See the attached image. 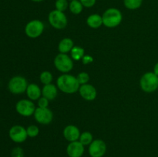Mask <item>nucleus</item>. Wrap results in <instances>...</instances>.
<instances>
[{"mask_svg":"<svg viewBox=\"0 0 158 157\" xmlns=\"http://www.w3.org/2000/svg\"><path fill=\"white\" fill-rule=\"evenodd\" d=\"M56 85L60 90L66 94L75 93L78 92L80 87L77 77L67 73H63L58 77Z\"/></svg>","mask_w":158,"mask_h":157,"instance_id":"nucleus-1","label":"nucleus"},{"mask_svg":"<svg viewBox=\"0 0 158 157\" xmlns=\"http://www.w3.org/2000/svg\"><path fill=\"white\" fill-rule=\"evenodd\" d=\"M103 25L107 28H115L121 23L123 20V15L118 9L110 8L107 9L103 15Z\"/></svg>","mask_w":158,"mask_h":157,"instance_id":"nucleus-2","label":"nucleus"},{"mask_svg":"<svg viewBox=\"0 0 158 157\" xmlns=\"http://www.w3.org/2000/svg\"><path fill=\"white\" fill-rule=\"evenodd\" d=\"M140 86L144 92H155L158 89V76L154 72H146L140 78Z\"/></svg>","mask_w":158,"mask_h":157,"instance_id":"nucleus-3","label":"nucleus"},{"mask_svg":"<svg viewBox=\"0 0 158 157\" xmlns=\"http://www.w3.org/2000/svg\"><path fill=\"white\" fill-rule=\"evenodd\" d=\"M48 20L49 24L56 29H64L68 23L66 14L56 9H54L49 12Z\"/></svg>","mask_w":158,"mask_h":157,"instance_id":"nucleus-4","label":"nucleus"},{"mask_svg":"<svg viewBox=\"0 0 158 157\" xmlns=\"http://www.w3.org/2000/svg\"><path fill=\"white\" fill-rule=\"evenodd\" d=\"M28 83L26 78L21 75H15L9 80L8 83V89L12 94L19 95L26 92Z\"/></svg>","mask_w":158,"mask_h":157,"instance_id":"nucleus-5","label":"nucleus"},{"mask_svg":"<svg viewBox=\"0 0 158 157\" xmlns=\"http://www.w3.org/2000/svg\"><path fill=\"white\" fill-rule=\"evenodd\" d=\"M54 65L57 70L63 73H67L70 72L73 68V62L71 57L67 54L60 53L54 58Z\"/></svg>","mask_w":158,"mask_h":157,"instance_id":"nucleus-6","label":"nucleus"},{"mask_svg":"<svg viewBox=\"0 0 158 157\" xmlns=\"http://www.w3.org/2000/svg\"><path fill=\"white\" fill-rule=\"evenodd\" d=\"M44 31V24L39 19L29 22L25 27V32L29 38H35L40 37Z\"/></svg>","mask_w":158,"mask_h":157,"instance_id":"nucleus-7","label":"nucleus"},{"mask_svg":"<svg viewBox=\"0 0 158 157\" xmlns=\"http://www.w3.org/2000/svg\"><path fill=\"white\" fill-rule=\"evenodd\" d=\"M35 106L32 100L30 99H21L15 105V110L19 114L25 117H29L34 115L35 111Z\"/></svg>","mask_w":158,"mask_h":157,"instance_id":"nucleus-8","label":"nucleus"},{"mask_svg":"<svg viewBox=\"0 0 158 157\" xmlns=\"http://www.w3.org/2000/svg\"><path fill=\"white\" fill-rule=\"evenodd\" d=\"M9 135L11 140L16 143H23L28 137L26 129L19 125H15L11 127L9 131Z\"/></svg>","mask_w":158,"mask_h":157,"instance_id":"nucleus-9","label":"nucleus"},{"mask_svg":"<svg viewBox=\"0 0 158 157\" xmlns=\"http://www.w3.org/2000/svg\"><path fill=\"white\" fill-rule=\"evenodd\" d=\"M34 118L40 124L48 125L53 119V113L49 108L37 107L34 112Z\"/></svg>","mask_w":158,"mask_h":157,"instance_id":"nucleus-10","label":"nucleus"},{"mask_svg":"<svg viewBox=\"0 0 158 157\" xmlns=\"http://www.w3.org/2000/svg\"><path fill=\"white\" fill-rule=\"evenodd\" d=\"M91 157H103L106 152V145L102 139H95L90 143L88 149Z\"/></svg>","mask_w":158,"mask_h":157,"instance_id":"nucleus-11","label":"nucleus"},{"mask_svg":"<svg viewBox=\"0 0 158 157\" xmlns=\"http://www.w3.org/2000/svg\"><path fill=\"white\" fill-rule=\"evenodd\" d=\"M85 146L80 141L71 142L66 148V153L69 157H82L85 151Z\"/></svg>","mask_w":158,"mask_h":157,"instance_id":"nucleus-12","label":"nucleus"},{"mask_svg":"<svg viewBox=\"0 0 158 157\" xmlns=\"http://www.w3.org/2000/svg\"><path fill=\"white\" fill-rule=\"evenodd\" d=\"M79 92L82 98L86 101H93L97 98V89L94 86L88 83L81 85L79 89Z\"/></svg>","mask_w":158,"mask_h":157,"instance_id":"nucleus-13","label":"nucleus"},{"mask_svg":"<svg viewBox=\"0 0 158 157\" xmlns=\"http://www.w3.org/2000/svg\"><path fill=\"white\" fill-rule=\"evenodd\" d=\"M80 135L81 133H80V129L73 125H69L63 129V136L69 143L78 141Z\"/></svg>","mask_w":158,"mask_h":157,"instance_id":"nucleus-14","label":"nucleus"},{"mask_svg":"<svg viewBox=\"0 0 158 157\" xmlns=\"http://www.w3.org/2000/svg\"><path fill=\"white\" fill-rule=\"evenodd\" d=\"M26 95L30 100H38L42 95V89L38 85L31 83L28 85L26 89Z\"/></svg>","mask_w":158,"mask_h":157,"instance_id":"nucleus-15","label":"nucleus"},{"mask_svg":"<svg viewBox=\"0 0 158 157\" xmlns=\"http://www.w3.org/2000/svg\"><path fill=\"white\" fill-rule=\"evenodd\" d=\"M57 94H58L57 87L55 85L52 84V83L48 85H44L43 89H42V95H43V96L49 99V101L53 100L57 96Z\"/></svg>","mask_w":158,"mask_h":157,"instance_id":"nucleus-16","label":"nucleus"},{"mask_svg":"<svg viewBox=\"0 0 158 157\" xmlns=\"http://www.w3.org/2000/svg\"><path fill=\"white\" fill-rule=\"evenodd\" d=\"M73 47V41L69 38H64L59 42L58 50L60 51V53L66 54L67 52H71Z\"/></svg>","mask_w":158,"mask_h":157,"instance_id":"nucleus-17","label":"nucleus"},{"mask_svg":"<svg viewBox=\"0 0 158 157\" xmlns=\"http://www.w3.org/2000/svg\"><path fill=\"white\" fill-rule=\"evenodd\" d=\"M86 23L92 29H98L103 25V18L99 14H92L86 18Z\"/></svg>","mask_w":158,"mask_h":157,"instance_id":"nucleus-18","label":"nucleus"},{"mask_svg":"<svg viewBox=\"0 0 158 157\" xmlns=\"http://www.w3.org/2000/svg\"><path fill=\"white\" fill-rule=\"evenodd\" d=\"M69 9L74 15H79L83 11V6L80 2V0H73V1H70L69 2Z\"/></svg>","mask_w":158,"mask_h":157,"instance_id":"nucleus-19","label":"nucleus"},{"mask_svg":"<svg viewBox=\"0 0 158 157\" xmlns=\"http://www.w3.org/2000/svg\"><path fill=\"white\" fill-rule=\"evenodd\" d=\"M71 58L73 60L79 61L85 55V50L80 46H74L71 50Z\"/></svg>","mask_w":158,"mask_h":157,"instance_id":"nucleus-20","label":"nucleus"},{"mask_svg":"<svg viewBox=\"0 0 158 157\" xmlns=\"http://www.w3.org/2000/svg\"><path fill=\"white\" fill-rule=\"evenodd\" d=\"M143 0H123V4L127 9L130 10H135L142 6Z\"/></svg>","mask_w":158,"mask_h":157,"instance_id":"nucleus-21","label":"nucleus"},{"mask_svg":"<svg viewBox=\"0 0 158 157\" xmlns=\"http://www.w3.org/2000/svg\"><path fill=\"white\" fill-rule=\"evenodd\" d=\"M79 141L83 145V146H89L90 143L94 141V137L91 132H83L80 135Z\"/></svg>","mask_w":158,"mask_h":157,"instance_id":"nucleus-22","label":"nucleus"},{"mask_svg":"<svg viewBox=\"0 0 158 157\" xmlns=\"http://www.w3.org/2000/svg\"><path fill=\"white\" fill-rule=\"evenodd\" d=\"M52 73L49 71H43V72H41L40 75V79L43 84L44 85H48L52 83Z\"/></svg>","mask_w":158,"mask_h":157,"instance_id":"nucleus-23","label":"nucleus"},{"mask_svg":"<svg viewBox=\"0 0 158 157\" xmlns=\"http://www.w3.org/2000/svg\"><path fill=\"white\" fill-rule=\"evenodd\" d=\"M69 0H56L55 2V7L56 10L64 12L69 8Z\"/></svg>","mask_w":158,"mask_h":157,"instance_id":"nucleus-24","label":"nucleus"},{"mask_svg":"<svg viewBox=\"0 0 158 157\" xmlns=\"http://www.w3.org/2000/svg\"><path fill=\"white\" fill-rule=\"evenodd\" d=\"M77 78L78 83L81 86V85L87 84L88 82L89 81V75L87 72H82L78 74V75L77 76Z\"/></svg>","mask_w":158,"mask_h":157,"instance_id":"nucleus-25","label":"nucleus"},{"mask_svg":"<svg viewBox=\"0 0 158 157\" xmlns=\"http://www.w3.org/2000/svg\"><path fill=\"white\" fill-rule=\"evenodd\" d=\"M26 131H27L28 136L31 137V138L36 137L39 135V133H40V129L35 125H31V126H28Z\"/></svg>","mask_w":158,"mask_h":157,"instance_id":"nucleus-26","label":"nucleus"},{"mask_svg":"<svg viewBox=\"0 0 158 157\" xmlns=\"http://www.w3.org/2000/svg\"><path fill=\"white\" fill-rule=\"evenodd\" d=\"M49 99L45 97H40L38 99V107L40 108H48L49 106Z\"/></svg>","mask_w":158,"mask_h":157,"instance_id":"nucleus-27","label":"nucleus"},{"mask_svg":"<svg viewBox=\"0 0 158 157\" xmlns=\"http://www.w3.org/2000/svg\"><path fill=\"white\" fill-rule=\"evenodd\" d=\"M12 157H24V152L22 148L16 147L12 152Z\"/></svg>","mask_w":158,"mask_h":157,"instance_id":"nucleus-28","label":"nucleus"},{"mask_svg":"<svg viewBox=\"0 0 158 157\" xmlns=\"http://www.w3.org/2000/svg\"><path fill=\"white\" fill-rule=\"evenodd\" d=\"M80 1L83 6V7L86 8L93 7L97 2V0H80Z\"/></svg>","mask_w":158,"mask_h":157,"instance_id":"nucleus-29","label":"nucleus"},{"mask_svg":"<svg viewBox=\"0 0 158 157\" xmlns=\"http://www.w3.org/2000/svg\"><path fill=\"white\" fill-rule=\"evenodd\" d=\"M93 61H94V58L89 55H85L84 56H83V58H82V62H83V63L84 65L89 64V63L92 62Z\"/></svg>","mask_w":158,"mask_h":157,"instance_id":"nucleus-30","label":"nucleus"},{"mask_svg":"<svg viewBox=\"0 0 158 157\" xmlns=\"http://www.w3.org/2000/svg\"><path fill=\"white\" fill-rule=\"evenodd\" d=\"M153 72H154V73H155L156 75H157V76H158V62H157V63H156L155 65H154V71H153Z\"/></svg>","mask_w":158,"mask_h":157,"instance_id":"nucleus-31","label":"nucleus"},{"mask_svg":"<svg viewBox=\"0 0 158 157\" xmlns=\"http://www.w3.org/2000/svg\"><path fill=\"white\" fill-rule=\"evenodd\" d=\"M30 1L34 2H43V0H30Z\"/></svg>","mask_w":158,"mask_h":157,"instance_id":"nucleus-32","label":"nucleus"},{"mask_svg":"<svg viewBox=\"0 0 158 157\" xmlns=\"http://www.w3.org/2000/svg\"><path fill=\"white\" fill-rule=\"evenodd\" d=\"M69 1H73V0H69Z\"/></svg>","mask_w":158,"mask_h":157,"instance_id":"nucleus-33","label":"nucleus"}]
</instances>
